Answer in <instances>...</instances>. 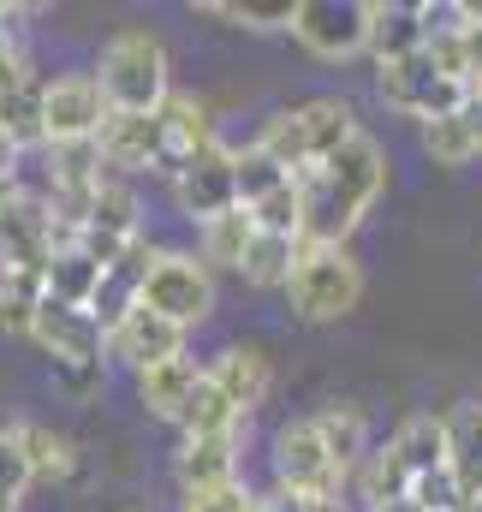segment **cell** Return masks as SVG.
Wrapping results in <instances>:
<instances>
[{
  "instance_id": "obj_1",
  "label": "cell",
  "mask_w": 482,
  "mask_h": 512,
  "mask_svg": "<svg viewBox=\"0 0 482 512\" xmlns=\"http://www.w3.org/2000/svg\"><path fill=\"white\" fill-rule=\"evenodd\" d=\"M387 191V149L375 137H352L340 155H328L316 173L298 179V209H304V227H298V245L310 251H340L358 221L369 215V203Z\"/></svg>"
},
{
  "instance_id": "obj_2",
  "label": "cell",
  "mask_w": 482,
  "mask_h": 512,
  "mask_svg": "<svg viewBox=\"0 0 482 512\" xmlns=\"http://www.w3.org/2000/svg\"><path fill=\"white\" fill-rule=\"evenodd\" d=\"M352 137H358V114H352V102H340V96H316V102L280 108V114L262 126L256 149L274 155L292 179H304V173H316L328 155H340Z\"/></svg>"
},
{
  "instance_id": "obj_3",
  "label": "cell",
  "mask_w": 482,
  "mask_h": 512,
  "mask_svg": "<svg viewBox=\"0 0 482 512\" xmlns=\"http://www.w3.org/2000/svg\"><path fill=\"white\" fill-rule=\"evenodd\" d=\"M96 84L114 114H161V102L173 96V60H167L161 36H149V30L108 36V48L96 60Z\"/></svg>"
},
{
  "instance_id": "obj_4",
  "label": "cell",
  "mask_w": 482,
  "mask_h": 512,
  "mask_svg": "<svg viewBox=\"0 0 482 512\" xmlns=\"http://www.w3.org/2000/svg\"><path fill=\"white\" fill-rule=\"evenodd\" d=\"M286 298H292V310L304 316V322H340V316H352L363 298V268L358 256L346 251H310L298 256V268H292V280H286Z\"/></svg>"
},
{
  "instance_id": "obj_5",
  "label": "cell",
  "mask_w": 482,
  "mask_h": 512,
  "mask_svg": "<svg viewBox=\"0 0 482 512\" xmlns=\"http://www.w3.org/2000/svg\"><path fill=\"white\" fill-rule=\"evenodd\" d=\"M375 96H381L393 114H405V120H441V114H459V108H465L471 84L447 78V72L435 66V54L423 48V54H411V60L381 66V72H375Z\"/></svg>"
},
{
  "instance_id": "obj_6",
  "label": "cell",
  "mask_w": 482,
  "mask_h": 512,
  "mask_svg": "<svg viewBox=\"0 0 482 512\" xmlns=\"http://www.w3.org/2000/svg\"><path fill=\"white\" fill-rule=\"evenodd\" d=\"M143 304L179 328H197L209 322L215 310V268L203 256H185V251H161V262L149 268V286H143Z\"/></svg>"
},
{
  "instance_id": "obj_7",
  "label": "cell",
  "mask_w": 482,
  "mask_h": 512,
  "mask_svg": "<svg viewBox=\"0 0 482 512\" xmlns=\"http://www.w3.org/2000/svg\"><path fill=\"white\" fill-rule=\"evenodd\" d=\"M114 120L96 72H60L42 84V131H48V149L54 143H96L102 126Z\"/></svg>"
},
{
  "instance_id": "obj_8",
  "label": "cell",
  "mask_w": 482,
  "mask_h": 512,
  "mask_svg": "<svg viewBox=\"0 0 482 512\" xmlns=\"http://www.w3.org/2000/svg\"><path fill=\"white\" fill-rule=\"evenodd\" d=\"M292 36L316 60H352L369 48V0H298Z\"/></svg>"
},
{
  "instance_id": "obj_9",
  "label": "cell",
  "mask_w": 482,
  "mask_h": 512,
  "mask_svg": "<svg viewBox=\"0 0 482 512\" xmlns=\"http://www.w3.org/2000/svg\"><path fill=\"white\" fill-rule=\"evenodd\" d=\"M340 483L346 477H340V465L322 447V435H316L310 417H298V423H286L274 435V489H292V495H340Z\"/></svg>"
},
{
  "instance_id": "obj_10",
  "label": "cell",
  "mask_w": 482,
  "mask_h": 512,
  "mask_svg": "<svg viewBox=\"0 0 482 512\" xmlns=\"http://www.w3.org/2000/svg\"><path fill=\"white\" fill-rule=\"evenodd\" d=\"M54 262V209L42 191H12V203L0 209V274L6 268H30L48 274Z\"/></svg>"
},
{
  "instance_id": "obj_11",
  "label": "cell",
  "mask_w": 482,
  "mask_h": 512,
  "mask_svg": "<svg viewBox=\"0 0 482 512\" xmlns=\"http://www.w3.org/2000/svg\"><path fill=\"white\" fill-rule=\"evenodd\" d=\"M173 197H179V209L203 227V221H215V215H227V209H239V173H233V149L215 137L209 149H197L185 167H179V179H173Z\"/></svg>"
},
{
  "instance_id": "obj_12",
  "label": "cell",
  "mask_w": 482,
  "mask_h": 512,
  "mask_svg": "<svg viewBox=\"0 0 482 512\" xmlns=\"http://www.w3.org/2000/svg\"><path fill=\"white\" fill-rule=\"evenodd\" d=\"M161 262V251L149 245V239H131L125 256L102 274V286H96V298H90V316L102 322V334H114L125 316L143 304V286H149V268Z\"/></svg>"
},
{
  "instance_id": "obj_13",
  "label": "cell",
  "mask_w": 482,
  "mask_h": 512,
  "mask_svg": "<svg viewBox=\"0 0 482 512\" xmlns=\"http://www.w3.org/2000/svg\"><path fill=\"white\" fill-rule=\"evenodd\" d=\"M96 143H102V161H108L114 173H161V167H167L161 114H114Z\"/></svg>"
},
{
  "instance_id": "obj_14",
  "label": "cell",
  "mask_w": 482,
  "mask_h": 512,
  "mask_svg": "<svg viewBox=\"0 0 482 512\" xmlns=\"http://www.w3.org/2000/svg\"><path fill=\"white\" fill-rule=\"evenodd\" d=\"M30 340H36L54 364H72V358H102V346H108V334H102V322H96L90 310H78V304H54V298H42Z\"/></svg>"
},
{
  "instance_id": "obj_15",
  "label": "cell",
  "mask_w": 482,
  "mask_h": 512,
  "mask_svg": "<svg viewBox=\"0 0 482 512\" xmlns=\"http://www.w3.org/2000/svg\"><path fill=\"white\" fill-rule=\"evenodd\" d=\"M108 352L125 358V364L143 376V370H155V364H167V358H185V328L167 322V316H155L149 304H137L120 328L108 334Z\"/></svg>"
},
{
  "instance_id": "obj_16",
  "label": "cell",
  "mask_w": 482,
  "mask_h": 512,
  "mask_svg": "<svg viewBox=\"0 0 482 512\" xmlns=\"http://www.w3.org/2000/svg\"><path fill=\"white\" fill-rule=\"evenodd\" d=\"M423 149L435 167H465L482 155V90L465 96L459 114H441V120H423Z\"/></svg>"
},
{
  "instance_id": "obj_17",
  "label": "cell",
  "mask_w": 482,
  "mask_h": 512,
  "mask_svg": "<svg viewBox=\"0 0 482 512\" xmlns=\"http://www.w3.org/2000/svg\"><path fill=\"white\" fill-rule=\"evenodd\" d=\"M173 477H179L185 495H203V489H227V483H239V435L185 441L179 459H173Z\"/></svg>"
},
{
  "instance_id": "obj_18",
  "label": "cell",
  "mask_w": 482,
  "mask_h": 512,
  "mask_svg": "<svg viewBox=\"0 0 482 512\" xmlns=\"http://www.w3.org/2000/svg\"><path fill=\"white\" fill-rule=\"evenodd\" d=\"M209 382L250 417V411L268 399V387H274V364H268V352H256V346H227V352H215Z\"/></svg>"
},
{
  "instance_id": "obj_19",
  "label": "cell",
  "mask_w": 482,
  "mask_h": 512,
  "mask_svg": "<svg viewBox=\"0 0 482 512\" xmlns=\"http://www.w3.org/2000/svg\"><path fill=\"white\" fill-rule=\"evenodd\" d=\"M423 48H429V36H423L417 6H399V0H369V54H375V66L411 60V54H423Z\"/></svg>"
},
{
  "instance_id": "obj_20",
  "label": "cell",
  "mask_w": 482,
  "mask_h": 512,
  "mask_svg": "<svg viewBox=\"0 0 482 512\" xmlns=\"http://www.w3.org/2000/svg\"><path fill=\"white\" fill-rule=\"evenodd\" d=\"M203 370H209V364H197V358H167V364H155V370L137 376V399L149 405V417L179 423V411L191 405V393L203 382Z\"/></svg>"
},
{
  "instance_id": "obj_21",
  "label": "cell",
  "mask_w": 482,
  "mask_h": 512,
  "mask_svg": "<svg viewBox=\"0 0 482 512\" xmlns=\"http://www.w3.org/2000/svg\"><path fill=\"white\" fill-rule=\"evenodd\" d=\"M310 423H316L322 447L334 453L340 477H352L363 459H369V417H363V405H328V411H316Z\"/></svg>"
},
{
  "instance_id": "obj_22",
  "label": "cell",
  "mask_w": 482,
  "mask_h": 512,
  "mask_svg": "<svg viewBox=\"0 0 482 512\" xmlns=\"http://www.w3.org/2000/svg\"><path fill=\"white\" fill-rule=\"evenodd\" d=\"M48 161H54V167H48V179H54L48 197H96L102 179H108L102 143H54Z\"/></svg>"
},
{
  "instance_id": "obj_23",
  "label": "cell",
  "mask_w": 482,
  "mask_h": 512,
  "mask_svg": "<svg viewBox=\"0 0 482 512\" xmlns=\"http://www.w3.org/2000/svg\"><path fill=\"white\" fill-rule=\"evenodd\" d=\"M387 447L399 453V465H405L411 477L441 471V465H447V417L417 411V417H405V423L393 429V441H387Z\"/></svg>"
},
{
  "instance_id": "obj_24",
  "label": "cell",
  "mask_w": 482,
  "mask_h": 512,
  "mask_svg": "<svg viewBox=\"0 0 482 512\" xmlns=\"http://www.w3.org/2000/svg\"><path fill=\"white\" fill-rule=\"evenodd\" d=\"M12 441H18V453H24V465H30L36 483H60L78 465V447L60 429H48V423H12Z\"/></svg>"
},
{
  "instance_id": "obj_25",
  "label": "cell",
  "mask_w": 482,
  "mask_h": 512,
  "mask_svg": "<svg viewBox=\"0 0 482 512\" xmlns=\"http://www.w3.org/2000/svg\"><path fill=\"white\" fill-rule=\"evenodd\" d=\"M239 423H244V411L209 382V370H203V382H197V393H191V405L179 411V435H185V441H215V435H239Z\"/></svg>"
},
{
  "instance_id": "obj_26",
  "label": "cell",
  "mask_w": 482,
  "mask_h": 512,
  "mask_svg": "<svg viewBox=\"0 0 482 512\" xmlns=\"http://www.w3.org/2000/svg\"><path fill=\"white\" fill-rule=\"evenodd\" d=\"M250 239H256V221H250V209H227V215H215V221H203L197 227V251L209 268H244V251H250Z\"/></svg>"
},
{
  "instance_id": "obj_27",
  "label": "cell",
  "mask_w": 482,
  "mask_h": 512,
  "mask_svg": "<svg viewBox=\"0 0 482 512\" xmlns=\"http://www.w3.org/2000/svg\"><path fill=\"white\" fill-rule=\"evenodd\" d=\"M42 298H48V280H42V274L6 268V274H0V334H24V340H30Z\"/></svg>"
},
{
  "instance_id": "obj_28",
  "label": "cell",
  "mask_w": 482,
  "mask_h": 512,
  "mask_svg": "<svg viewBox=\"0 0 482 512\" xmlns=\"http://www.w3.org/2000/svg\"><path fill=\"white\" fill-rule=\"evenodd\" d=\"M102 262H90L84 251H54V262H48V298L54 304H78V310H90V298H96V286H102Z\"/></svg>"
},
{
  "instance_id": "obj_29",
  "label": "cell",
  "mask_w": 482,
  "mask_h": 512,
  "mask_svg": "<svg viewBox=\"0 0 482 512\" xmlns=\"http://www.w3.org/2000/svg\"><path fill=\"white\" fill-rule=\"evenodd\" d=\"M298 256H304V245H298V239L256 233V239H250V251H244V268H239V274L250 280V286H280V292H286V280H292Z\"/></svg>"
},
{
  "instance_id": "obj_30",
  "label": "cell",
  "mask_w": 482,
  "mask_h": 512,
  "mask_svg": "<svg viewBox=\"0 0 482 512\" xmlns=\"http://www.w3.org/2000/svg\"><path fill=\"white\" fill-rule=\"evenodd\" d=\"M358 489L369 507H387V501H405L411 495V471L399 465V453L393 447H381V453H369L358 465Z\"/></svg>"
},
{
  "instance_id": "obj_31",
  "label": "cell",
  "mask_w": 482,
  "mask_h": 512,
  "mask_svg": "<svg viewBox=\"0 0 482 512\" xmlns=\"http://www.w3.org/2000/svg\"><path fill=\"white\" fill-rule=\"evenodd\" d=\"M233 173H239V209L262 203V197L280 191V185H292V173H286L274 155H262L256 143H250V149H233Z\"/></svg>"
},
{
  "instance_id": "obj_32",
  "label": "cell",
  "mask_w": 482,
  "mask_h": 512,
  "mask_svg": "<svg viewBox=\"0 0 482 512\" xmlns=\"http://www.w3.org/2000/svg\"><path fill=\"white\" fill-rule=\"evenodd\" d=\"M250 221H256V233L298 239V227H304V209H298V179H292V185H280V191H268L262 203H250Z\"/></svg>"
},
{
  "instance_id": "obj_33",
  "label": "cell",
  "mask_w": 482,
  "mask_h": 512,
  "mask_svg": "<svg viewBox=\"0 0 482 512\" xmlns=\"http://www.w3.org/2000/svg\"><path fill=\"white\" fill-rule=\"evenodd\" d=\"M203 12L227 18V24H244V30H292L298 18V0H280V6H244V0H203Z\"/></svg>"
},
{
  "instance_id": "obj_34",
  "label": "cell",
  "mask_w": 482,
  "mask_h": 512,
  "mask_svg": "<svg viewBox=\"0 0 482 512\" xmlns=\"http://www.w3.org/2000/svg\"><path fill=\"white\" fill-rule=\"evenodd\" d=\"M411 501H417L423 512H465V495H459V477H453V465L411 477Z\"/></svg>"
},
{
  "instance_id": "obj_35",
  "label": "cell",
  "mask_w": 482,
  "mask_h": 512,
  "mask_svg": "<svg viewBox=\"0 0 482 512\" xmlns=\"http://www.w3.org/2000/svg\"><path fill=\"white\" fill-rule=\"evenodd\" d=\"M30 483H36V477H30V465H24L12 429H0V512H18V501H24Z\"/></svg>"
},
{
  "instance_id": "obj_36",
  "label": "cell",
  "mask_w": 482,
  "mask_h": 512,
  "mask_svg": "<svg viewBox=\"0 0 482 512\" xmlns=\"http://www.w3.org/2000/svg\"><path fill=\"white\" fill-rule=\"evenodd\" d=\"M471 12H477V6H465V0H423V6H417V18H423V36H429V42L459 36V30L471 24Z\"/></svg>"
},
{
  "instance_id": "obj_37",
  "label": "cell",
  "mask_w": 482,
  "mask_h": 512,
  "mask_svg": "<svg viewBox=\"0 0 482 512\" xmlns=\"http://www.w3.org/2000/svg\"><path fill=\"white\" fill-rule=\"evenodd\" d=\"M54 387L66 393V399H96L102 393V358H72V364H54Z\"/></svg>"
},
{
  "instance_id": "obj_38",
  "label": "cell",
  "mask_w": 482,
  "mask_h": 512,
  "mask_svg": "<svg viewBox=\"0 0 482 512\" xmlns=\"http://www.w3.org/2000/svg\"><path fill=\"white\" fill-rule=\"evenodd\" d=\"M179 512H262V495H250L244 483H227V489H203V495H185Z\"/></svg>"
},
{
  "instance_id": "obj_39",
  "label": "cell",
  "mask_w": 482,
  "mask_h": 512,
  "mask_svg": "<svg viewBox=\"0 0 482 512\" xmlns=\"http://www.w3.org/2000/svg\"><path fill=\"white\" fill-rule=\"evenodd\" d=\"M262 512H310V495H292V489H268Z\"/></svg>"
},
{
  "instance_id": "obj_40",
  "label": "cell",
  "mask_w": 482,
  "mask_h": 512,
  "mask_svg": "<svg viewBox=\"0 0 482 512\" xmlns=\"http://www.w3.org/2000/svg\"><path fill=\"white\" fill-rule=\"evenodd\" d=\"M18 155H24V149L0 131V179H6V185H18Z\"/></svg>"
},
{
  "instance_id": "obj_41",
  "label": "cell",
  "mask_w": 482,
  "mask_h": 512,
  "mask_svg": "<svg viewBox=\"0 0 482 512\" xmlns=\"http://www.w3.org/2000/svg\"><path fill=\"white\" fill-rule=\"evenodd\" d=\"M369 512H423V507H417V501L405 495V501H387V507H369Z\"/></svg>"
},
{
  "instance_id": "obj_42",
  "label": "cell",
  "mask_w": 482,
  "mask_h": 512,
  "mask_svg": "<svg viewBox=\"0 0 482 512\" xmlns=\"http://www.w3.org/2000/svg\"><path fill=\"white\" fill-rule=\"evenodd\" d=\"M12 191H18V185H6V179H0V209H6V203H12Z\"/></svg>"
}]
</instances>
